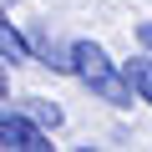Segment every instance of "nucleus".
Here are the masks:
<instances>
[{"label":"nucleus","mask_w":152,"mask_h":152,"mask_svg":"<svg viewBox=\"0 0 152 152\" xmlns=\"http://www.w3.org/2000/svg\"><path fill=\"white\" fill-rule=\"evenodd\" d=\"M71 71H76V81H81L91 96L112 102V107H132V81H127V71L96 46V41H76L71 46Z\"/></svg>","instance_id":"nucleus-1"},{"label":"nucleus","mask_w":152,"mask_h":152,"mask_svg":"<svg viewBox=\"0 0 152 152\" xmlns=\"http://www.w3.org/2000/svg\"><path fill=\"white\" fill-rule=\"evenodd\" d=\"M0 152H51V137L26 112H0Z\"/></svg>","instance_id":"nucleus-2"},{"label":"nucleus","mask_w":152,"mask_h":152,"mask_svg":"<svg viewBox=\"0 0 152 152\" xmlns=\"http://www.w3.org/2000/svg\"><path fill=\"white\" fill-rule=\"evenodd\" d=\"M0 56H5L10 66H26V61H36L31 56V41L10 26V15H5V5H0Z\"/></svg>","instance_id":"nucleus-3"},{"label":"nucleus","mask_w":152,"mask_h":152,"mask_svg":"<svg viewBox=\"0 0 152 152\" xmlns=\"http://www.w3.org/2000/svg\"><path fill=\"white\" fill-rule=\"evenodd\" d=\"M122 71H127V81H132L137 102H147V107H152V51H147V56H132V61H122Z\"/></svg>","instance_id":"nucleus-4"},{"label":"nucleus","mask_w":152,"mask_h":152,"mask_svg":"<svg viewBox=\"0 0 152 152\" xmlns=\"http://www.w3.org/2000/svg\"><path fill=\"white\" fill-rule=\"evenodd\" d=\"M20 112H26V117H36L41 127H61V107H56V102H46V96H26V102H20Z\"/></svg>","instance_id":"nucleus-5"},{"label":"nucleus","mask_w":152,"mask_h":152,"mask_svg":"<svg viewBox=\"0 0 152 152\" xmlns=\"http://www.w3.org/2000/svg\"><path fill=\"white\" fill-rule=\"evenodd\" d=\"M137 41H142V51H152V20H142V26H137Z\"/></svg>","instance_id":"nucleus-6"},{"label":"nucleus","mask_w":152,"mask_h":152,"mask_svg":"<svg viewBox=\"0 0 152 152\" xmlns=\"http://www.w3.org/2000/svg\"><path fill=\"white\" fill-rule=\"evenodd\" d=\"M5 66H10V61H5V56H0V102H5V96H10V76H5Z\"/></svg>","instance_id":"nucleus-7"},{"label":"nucleus","mask_w":152,"mask_h":152,"mask_svg":"<svg viewBox=\"0 0 152 152\" xmlns=\"http://www.w3.org/2000/svg\"><path fill=\"white\" fill-rule=\"evenodd\" d=\"M0 5H15V0H0Z\"/></svg>","instance_id":"nucleus-8"}]
</instances>
